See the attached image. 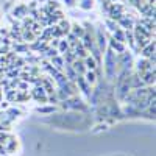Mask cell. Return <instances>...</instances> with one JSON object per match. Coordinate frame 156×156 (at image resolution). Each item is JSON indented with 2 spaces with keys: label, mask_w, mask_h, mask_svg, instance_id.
Here are the masks:
<instances>
[{
  "label": "cell",
  "mask_w": 156,
  "mask_h": 156,
  "mask_svg": "<svg viewBox=\"0 0 156 156\" xmlns=\"http://www.w3.org/2000/svg\"><path fill=\"white\" fill-rule=\"evenodd\" d=\"M105 70H106V75L109 76V78H112L114 75H115V64H117V55L114 53V51L111 50V48H108L106 50V53H105Z\"/></svg>",
  "instance_id": "1"
},
{
  "label": "cell",
  "mask_w": 156,
  "mask_h": 156,
  "mask_svg": "<svg viewBox=\"0 0 156 156\" xmlns=\"http://www.w3.org/2000/svg\"><path fill=\"white\" fill-rule=\"evenodd\" d=\"M30 97L36 103H39V105H45L47 103V94H45V90H44L42 86H33L30 89Z\"/></svg>",
  "instance_id": "2"
},
{
  "label": "cell",
  "mask_w": 156,
  "mask_h": 156,
  "mask_svg": "<svg viewBox=\"0 0 156 156\" xmlns=\"http://www.w3.org/2000/svg\"><path fill=\"white\" fill-rule=\"evenodd\" d=\"M136 70H137V73H144V72L154 70V61L145 59V58H139L136 61Z\"/></svg>",
  "instance_id": "3"
},
{
  "label": "cell",
  "mask_w": 156,
  "mask_h": 156,
  "mask_svg": "<svg viewBox=\"0 0 156 156\" xmlns=\"http://www.w3.org/2000/svg\"><path fill=\"white\" fill-rule=\"evenodd\" d=\"M123 12H125V6H123V5H119V3H111L109 8H108V16H109V19H112V20H115V22L122 17Z\"/></svg>",
  "instance_id": "4"
},
{
  "label": "cell",
  "mask_w": 156,
  "mask_h": 156,
  "mask_svg": "<svg viewBox=\"0 0 156 156\" xmlns=\"http://www.w3.org/2000/svg\"><path fill=\"white\" fill-rule=\"evenodd\" d=\"M9 16H14L16 20H23L25 17H28V8H27V5H25V3L16 5L14 8H12V11H11Z\"/></svg>",
  "instance_id": "5"
},
{
  "label": "cell",
  "mask_w": 156,
  "mask_h": 156,
  "mask_svg": "<svg viewBox=\"0 0 156 156\" xmlns=\"http://www.w3.org/2000/svg\"><path fill=\"white\" fill-rule=\"evenodd\" d=\"M139 51H140V56H142V58L154 61V41L148 42L145 47H142Z\"/></svg>",
  "instance_id": "6"
},
{
  "label": "cell",
  "mask_w": 156,
  "mask_h": 156,
  "mask_svg": "<svg viewBox=\"0 0 156 156\" xmlns=\"http://www.w3.org/2000/svg\"><path fill=\"white\" fill-rule=\"evenodd\" d=\"M109 48L114 51V53H123V51L126 50V44L125 42H120V41H115V39L109 37Z\"/></svg>",
  "instance_id": "7"
},
{
  "label": "cell",
  "mask_w": 156,
  "mask_h": 156,
  "mask_svg": "<svg viewBox=\"0 0 156 156\" xmlns=\"http://www.w3.org/2000/svg\"><path fill=\"white\" fill-rule=\"evenodd\" d=\"M48 62H50L58 72H62V70H64V66H66V62H64V58H62L61 55H56V56H53V58H50Z\"/></svg>",
  "instance_id": "8"
},
{
  "label": "cell",
  "mask_w": 156,
  "mask_h": 156,
  "mask_svg": "<svg viewBox=\"0 0 156 156\" xmlns=\"http://www.w3.org/2000/svg\"><path fill=\"white\" fill-rule=\"evenodd\" d=\"M70 66H72V69L76 72V75L78 76H83L84 75V72H86V67H84V62H83V59H75L72 64H70Z\"/></svg>",
  "instance_id": "9"
},
{
  "label": "cell",
  "mask_w": 156,
  "mask_h": 156,
  "mask_svg": "<svg viewBox=\"0 0 156 156\" xmlns=\"http://www.w3.org/2000/svg\"><path fill=\"white\" fill-rule=\"evenodd\" d=\"M72 51H73V53H75V56L78 58V59H84L87 55H89V51L83 47V44L80 42V44H78V45H75L73 48H72Z\"/></svg>",
  "instance_id": "10"
},
{
  "label": "cell",
  "mask_w": 156,
  "mask_h": 156,
  "mask_svg": "<svg viewBox=\"0 0 156 156\" xmlns=\"http://www.w3.org/2000/svg\"><path fill=\"white\" fill-rule=\"evenodd\" d=\"M83 78H84V81L89 86H94L97 83V72L95 70H86L84 75H83Z\"/></svg>",
  "instance_id": "11"
},
{
  "label": "cell",
  "mask_w": 156,
  "mask_h": 156,
  "mask_svg": "<svg viewBox=\"0 0 156 156\" xmlns=\"http://www.w3.org/2000/svg\"><path fill=\"white\" fill-rule=\"evenodd\" d=\"M70 33H72L73 36H76L78 39H81V37L84 36L86 30L81 27L80 23H70Z\"/></svg>",
  "instance_id": "12"
},
{
  "label": "cell",
  "mask_w": 156,
  "mask_h": 156,
  "mask_svg": "<svg viewBox=\"0 0 156 156\" xmlns=\"http://www.w3.org/2000/svg\"><path fill=\"white\" fill-rule=\"evenodd\" d=\"M83 62H84V67H86V70H97L98 69V64H97V61L90 56V55H87L84 59H83Z\"/></svg>",
  "instance_id": "13"
},
{
  "label": "cell",
  "mask_w": 156,
  "mask_h": 156,
  "mask_svg": "<svg viewBox=\"0 0 156 156\" xmlns=\"http://www.w3.org/2000/svg\"><path fill=\"white\" fill-rule=\"evenodd\" d=\"M56 25H58V28L61 30V33H62V36H64V37H66V36L70 33V22H69V20L61 19Z\"/></svg>",
  "instance_id": "14"
},
{
  "label": "cell",
  "mask_w": 156,
  "mask_h": 156,
  "mask_svg": "<svg viewBox=\"0 0 156 156\" xmlns=\"http://www.w3.org/2000/svg\"><path fill=\"white\" fill-rule=\"evenodd\" d=\"M56 50H58V53H59V55H64L67 50H70V47H69V42L66 41V37H61V39H59V44H58Z\"/></svg>",
  "instance_id": "15"
},
{
  "label": "cell",
  "mask_w": 156,
  "mask_h": 156,
  "mask_svg": "<svg viewBox=\"0 0 156 156\" xmlns=\"http://www.w3.org/2000/svg\"><path fill=\"white\" fill-rule=\"evenodd\" d=\"M36 111H37V112H42V114H50V112H53V111H55V106H51L50 103H45V105L37 106Z\"/></svg>",
  "instance_id": "16"
},
{
  "label": "cell",
  "mask_w": 156,
  "mask_h": 156,
  "mask_svg": "<svg viewBox=\"0 0 156 156\" xmlns=\"http://www.w3.org/2000/svg\"><path fill=\"white\" fill-rule=\"evenodd\" d=\"M112 39H115V41H120V42H125V30L117 28L115 31H112Z\"/></svg>",
  "instance_id": "17"
},
{
  "label": "cell",
  "mask_w": 156,
  "mask_h": 156,
  "mask_svg": "<svg viewBox=\"0 0 156 156\" xmlns=\"http://www.w3.org/2000/svg\"><path fill=\"white\" fill-rule=\"evenodd\" d=\"M61 56L64 58V62H66V64H72V62L76 59V56H75V53H73L72 50H67L66 53H64V55H61Z\"/></svg>",
  "instance_id": "18"
},
{
  "label": "cell",
  "mask_w": 156,
  "mask_h": 156,
  "mask_svg": "<svg viewBox=\"0 0 156 156\" xmlns=\"http://www.w3.org/2000/svg\"><path fill=\"white\" fill-rule=\"evenodd\" d=\"M78 2H80V8L86 11L94 6V0H78Z\"/></svg>",
  "instance_id": "19"
},
{
  "label": "cell",
  "mask_w": 156,
  "mask_h": 156,
  "mask_svg": "<svg viewBox=\"0 0 156 156\" xmlns=\"http://www.w3.org/2000/svg\"><path fill=\"white\" fill-rule=\"evenodd\" d=\"M105 25H106V27H108L111 31H115L117 28H119L117 22H115V20H112V19H106V20H105Z\"/></svg>",
  "instance_id": "20"
},
{
  "label": "cell",
  "mask_w": 156,
  "mask_h": 156,
  "mask_svg": "<svg viewBox=\"0 0 156 156\" xmlns=\"http://www.w3.org/2000/svg\"><path fill=\"white\" fill-rule=\"evenodd\" d=\"M9 134L8 133H0V145H5V142L8 140Z\"/></svg>",
  "instance_id": "21"
},
{
  "label": "cell",
  "mask_w": 156,
  "mask_h": 156,
  "mask_svg": "<svg viewBox=\"0 0 156 156\" xmlns=\"http://www.w3.org/2000/svg\"><path fill=\"white\" fill-rule=\"evenodd\" d=\"M64 2H66L67 6H73V5L76 3V0H64Z\"/></svg>",
  "instance_id": "22"
},
{
  "label": "cell",
  "mask_w": 156,
  "mask_h": 156,
  "mask_svg": "<svg viewBox=\"0 0 156 156\" xmlns=\"http://www.w3.org/2000/svg\"><path fill=\"white\" fill-rule=\"evenodd\" d=\"M36 2H37V3H41V2H42V3H45L47 0H36Z\"/></svg>",
  "instance_id": "23"
},
{
  "label": "cell",
  "mask_w": 156,
  "mask_h": 156,
  "mask_svg": "<svg viewBox=\"0 0 156 156\" xmlns=\"http://www.w3.org/2000/svg\"><path fill=\"white\" fill-rule=\"evenodd\" d=\"M2 44H3V37H2V36H0V45H2Z\"/></svg>",
  "instance_id": "24"
},
{
  "label": "cell",
  "mask_w": 156,
  "mask_h": 156,
  "mask_svg": "<svg viewBox=\"0 0 156 156\" xmlns=\"http://www.w3.org/2000/svg\"><path fill=\"white\" fill-rule=\"evenodd\" d=\"M5 156H8V154H5Z\"/></svg>",
  "instance_id": "25"
}]
</instances>
